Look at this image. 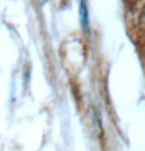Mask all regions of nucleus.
Segmentation results:
<instances>
[{
  "label": "nucleus",
  "mask_w": 145,
  "mask_h": 151,
  "mask_svg": "<svg viewBox=\"0 0 145 151\" xmlns=\"http://www.w3.org/2000/svg\"><path fill=\"white\" fill-rule=\"evenodd\" d=\"M141 24L145 27V8H144V11L141 13Z\"/></svg>",
  "instance_id": "2"
},
{
  "label": "nucleus",
  "mask_w": 145,
  "mask_h": 151,
  "mask_svg": "<svg viewBox=\"0 0 145 151\" xmlns=\"http://www.w3.org/2000/svg\"><path fill=\"white\" fill-rule=\"evenodd\" d=\"M42 2H44V0H42Z\"/></svg>",
  "instance_id": "3"
},
{
  "label": "nucleus",
  "mask_w": 145,
  "mask_h": 151,
  "mask_svg": "<svg viewBox=\"0 0 145 151\" xmlns=\"http://www.w3.org/2000/svg\"><path fill=\"white\" fill-rule=\"evenodd\" d=\"M80 20H81V25L84 31H87L89 28V13H87V5H86V0H81L80 2Z\"/></svg>",
  "instance_id": "1"
}]
</instances>
